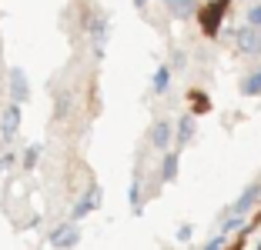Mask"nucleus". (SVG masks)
I'll return each mask as SVG.
<instances>
[{
  "mask_svg": "<svg viewBox=\"0 0 261 250\" xmlns=\"http://www.w3.org/2000/svg\"><path fill=\"white\" fill-rule=\"evenodd\" d=\"M20 123H23V114H20V104H4V114H0V137L4 140H14L20 134Z\"/></svg>",
  "mask_w": 261,
  "mask_h": 250,
  "instance_id": "0eeeda50",
  "label": "nucleus"
},
{
  "mask_svg": "<svg viewBox=\"0 0 261 250\" xmlns=\"http://www.w3.org/2000/svg\"><path fill=\"white\" fill-rule=\"evenodd\" d=\"M191 234H194V227H191V224H181V227H177V243H188V240H191Z\"/></svg>",
  "mask_w": 261,
  "mask_h": 250,
  "instance_id": "4be33fe9",
  "label": "nucleus"
},
{
  "mask_svg": "<svg viewBox=\"0 0 261 250\" xmlns=\"http://www.w3.org/2000/svg\"><path fill=\"white\" fill-rule=\"evenodd\" d=\"M40 153H44V147H40V144H31V147H27V150H23V157H20V164H23V167H27V170H34V167H37V164H40Z\"/></svg>",
  "mask_w": 261,
  "mask_h": 250,
  "instance_id": "f3484780",
  "label": "nucleus"
},
{
  "mask_svg": "<svg viewBox=\"0 0 261 250\" xmlns=\"http://www.w3.org/2000/svg\"><path fill=\"white\" fill-rule=\"evenodd\" d=\"M258 250H261V243H258Z\"/></svg>",
  "mask_w": 261,
  "mask_h": 250,
  "instance_id": "b1692460",
  "label": "nucleus"
},
{
  "mask_svg": "<svg viewBox=\"0 0 261 250\" xmlns=\"http://www.w3.org/2000/svg\"><path fill=\"white\" fill-rule=\"evenodd\" d=\"M188 100H194V110H191V114H207V110H211V100H207L204 90H191V93H188Z\"/></svg>",
  "mask_w": 261,
  "mask_h": 250,
  "instance_id": "a211bd4d",
  "label": "nucleus"
},
{
  "mask_svg": "<svg viewBox=\"0 0 261 250\" xmlns=\"http://www.w3.org/2000/svg\"><path fill=\"white\" fill-rule=\"evenodd\" d=\"M224 234H231V230H248L245 227V217H224Z\"/></svg>",
  "mask_w": 261,
  "mask_h": 250,
  "instance_id": "aec40b11",
  "label": "nucleus"
},
{
  "mask_svg": "<svg viewBox=\"0 0 261 250\" xmlns=\"http://www.w3.org/2000/svg\"><path fill=\"white\" fill-rule=\"evenodd\" d=\"M161 4L174 17H191V10H194V0H161Z\"/></svg>",
  "mask_w": 261,
  "mask_h": 250,
  "instance_id": "dca6fc26",
  "label": "nucleus"
},
{
  "mask_svg": "<svg viewBox=\"0 0 261 250\" xmlns=\"http://www.w3.org/2000/svg\"><path fill=\"white\" fill-rule=\"evenodd\" d=\"M238 50L245 53V57H261V30L258 27H241L238 30Z\"/></svg>",
  "mask_w": 261,
  "mask_h": 250,
  "instance_id": "1a4fd4ad",
  "label": "nucleus"
},
{
  "mask_svg": "<svg viewBox=\"0 0 261 250\" xmlns=\"http://www.w3.org/2000/svg\"><path fill=\"white\" fill-rule=\"evenodd\" d=\"M97 207H100V187H97V183H91V187H87L84 194L77 197V204L70 207V220H77V224H81V220L91 217Z\"/></svg>",
  "mask_w": 261,
  "mask_h": 250,
  "instance_id": "20e7f679",
  "label": "nucleus"
},
{
  "mask_svg": "<svg viewBox=\"0 0 261 250\" xmlns=\"http://www.w3.org/2000/svg\"><path fill=\"white\" fill-rule=\"evenodd\" d=\"M134 7H138V10H144V7H147V0H134Z\"/></svg>",
  "mask_w": 261,
  "mask_h": 250,
  "instance_id": "5701e85b",
  "label": "nucleus"
},
{
  "mask_svg": "<svg viewBox=\"0 0 261 250\" xmlns=\"http://www.w3.org/2000/svg\"><path fill=\"white\" fill-rule=\"evenodd\" d=\"M47 243H50L54 250H74L77 243H81V227H77V220L57 224V227L47 234Z\"/></svg>",
  "mask_w": 261,
  "mask_h": 250,
  "instance_id": "7ed1b4c3",
  "label": "nucleus"
},
{
  "mask_svg": "<svg viewBox=\"0 0 261 250\" xmlns=\"http://www.w3.org/2000/svg\"><path fill=\"white\" fill-rule=\"evenodd\" d=\"M228 7H231V0H207L204 7L198 10V23H201V34H204V37H218Z\"/></svg>",
  "mask_w": 261,
  "mask_h": 250,
  "instance_id": "f257e3e1",
  "label": "nucleus"
},
{
  "mask_svg": "<svg viewBox=\"0 0 261 250\" xmlns=\"http://www.w3.org/2000/svg\"><path fill=\"white\" fill-rule=\"evenodd\" d=\"M87 34H91V50H94V57H104V50H108V40H111V17L108 14H94L91 20H87V27H84Z\"/></svg>",
  "mask_w": 261,
  "mask_h": 250,
  "instance_id": "f03ea898",
  "label": "nucleus"
},
{
  "mask_svg": "<svg viewBox=\"0 0 261 250\" xmlns=\"http://www.w3.org/2000/svg\"><path fill=\"white\" fill-rule=\"evenodd\" d=\"M224 243H228V234H224V230H218V234L211 237V240H207L201 250H224Z\"/></svg>",
  "mask_w": 261,
  "mask_h": 250,
  "instance_id": "6ab92c4d",
  "label": "nucleus"
},
{
  "mask_svg": "<svg viewBox=\"0 0 261 250\" xmlns=\"http://www.w3.org/2000/svg\"><path fill=\"white\" fill-rule=\"evenodd\" d=\"M70 107H74V90H61L54 100V117L57 120H64V117L70 114Z\"/></svg>",
  "mask_w": 261,
  "mask_h": 250,
  "instance_id": "2eb2a0df",
  "label": "nucleus"
},
{
  "mask_svg": "<svg viewBox=\"0 0 261 250\" xmlns=\"http://www.w3.org/2000/svg\"><path fill=\"white\" fill-rule=\"evenodd\" d=\"M245 20H248V27H258V30H261V4H254V7L248 10Z\"/></svg>",
  "mask_w": 261,
  "mask_h": 250,
  "instance_id": "412c9836",
  "label": "nucleus"
},
{
  "mask_svg": "<svg viewBox=\"0 0 261 250\" xmlns=\"http://www.w3.org/2000/svg\"><path fill=\"white\" fill-rule=\"evenodd\" d=\"M147 140H151L154 150L168 153V150H171V140H174V123H171V120H154V123H151V134H147Z\"/></svg>",
  "mask_w": 261,
  "mask_h": 250,
  "instance_id": "6e6552de",
  "label": "nucleus"
},
{
  "mask_svg": "<svg viewBox=\"0 0 261 250\" xmlns=\"http://www.w3.org/2000/svg\"><path fill=\"white\" fill-rule=\"evenodd\" d=\"M7 90H10V100H14V104H20V107L31 100V80H27L23 67H10V74H7Z\"/></svg>",
  "mask_w": 261,
  "mask_h": 250,
  "instance_id": "423d86ee",
  "label": "nucleus"
},
{
  "mask_svg": "<svg viewBox=\"0 0 261 250\" xmlns=\"http://www.w3.org/2000/svg\"><path fill=\"white\" fill-rule=\"evenodd\" d=\"M258 200H261V183H258V180H251L245 190H241V197L234 200L228 210H224V217H245L248 210H254V204H258Z\"/></svg>",
  "mask_w": 261,
  "mask_h": 250,
  "instance_id": "39448f33",
  "label": "nucleus"
},
{
  "mask_svg": "<svg viewBox=\"0 0 261 250\" xmlns=\"http://www.w3.org/2000/svg\"><path fill=\"white\" fill-rule=\"evenodd\" d=\"M194 127H198V120H194V114H185L181 120L174 123V140H177V150H181V147H185L188 140L194 137Z\"/></svg>",
  "mask_w": 261,
  "mask_h": 250,
  "instance_id": "f8f14e48",
  "label": "nucleus"
},
{
  "mask_svg": "<svg viewBox=\"0 0 261 250\" xmlns=\"http://www.w3.org/2000/svg\"><path fill=\"white\" fill-rule=\"evenodd\" d=\"M127 204H130V213H141V210H144V187H141V174L134 177V180H130Z\"/></svg>",
  "mask_w": 261,
  "mask_h": 250,
  "instance_id": "4468645a",
  "label": "nucleus"
},
{
  "mask_svg": "<svg viewBox=\"0 0 261 250\" xmlns=\"http://www.w3.org/2000/svg\"><path fill=\"white\" fill-rule=\"evenodd\" d=\"M177 170H181V150H168L161 153V164H158V180L161 183H174Z\"/></svg>",
  "mask_w": 261,
  "mask_h": 250,
  "instance_id": "9d476101",
  "label": "nucleus"
},
{
  "mask_svg": "<svg viewBox=\"0 0 261 250\" xmlns=\"http://www.w3.org/2000/svg\"><path fill=\"white\" fill-rule=\"evenodd\" d=\"M238 90L245 93V97H261V67H254L251 74H245V77H241Z\"/></svg>",
  "mask_w": 261,
  "mask_h": 250,
  "instance_id": "ddd939ff",
  "label": "nucleus"
},
{
  "mask_svg": "<svg viewBox=\"0 0 261 250\" xmlns=\"http://www.w3.org/2000/svg\"><path fill=\"white\" fill-rule=\"evenodd\" d=\"M171 80H174V70H171V64H161V67L154 70V77H151V90L158 93V97H164V93L171 90Z\"/></svg>",
  "mask_w": 261,
  "mask_h": 250,
  "instance_id": "9b49d317",
  "label": "nucleus"
}]
</instances>
